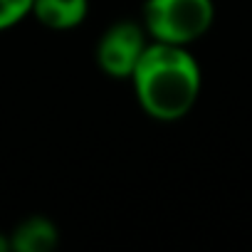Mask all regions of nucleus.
<instances>
[{"label": "nucleus", "instance_id": "nucleus-6", "mask_svg": "<svg viewBox=\"0 0 252 252\" xmlns=\"http://www.w3.org/2000/svg\"><path fill=\"white\" fill-rule=\"evenodd\" d=\"M32 10V0H0V32L23 23Z\"/></svg>", "mask_w": 252, "mask_h": 252}, {"label": "nucleus", "instance_id": "nucleus-2", "mask_svg": "<svg viewBox=\"0 0 252 252\" xmlns=\"http://www.w3.org/2000/svg\"><path fill=\"white\" fill-rule=\"evenodd\" d=\"M215 20L213 0H146L141 25L154 42L190 47Z\"/></svg>", "mask_w": 252, "mask_h": 252}, {"label": "nucleus", "instance_id": "nucleus-5", "mask_svg": "<svg viewBox=\"0 0 252 252\" xmlns=\"http://www.w3.org/2000/svg\"><path fill=\"white\" fill-rule=\"evenodd\" d=\"M89 13V0H32V10L47 30H74L87 20Z\"/></svg>", "mask_w": 252, "mask_h": 252}, {"label": "nucleus", "instance_id": "nucleus-1", "mask_svg": "<svg viewBox=\"0 0 252 252\" xmlns=\"http://www.w3.org/2000/svg\"><path fill=\"white\" fill-rule=\"evenodd\" d=\"M129 82L146 116L173 124L186 119L198 104L203 72L188 47L151 40Z\"/></svg>", "mask_w": 252, "mask_h": 252}, {"label": "nucleus", "instance_id": "nucleus-7", "mask_svg": "<svg viewBox=\"0 0 252 252\" xmlns=\"http://www.w3.org/2000/svg\"><path fill=\"white\" fill-rule=\"evenodd\" d=\"M0 252H10V235L0 232Z\"/></svg>", "mask_w": 252, "mask_h": 252}, {"label": "nucleus", "instance_id": "nucleus-4", "mask_svg": "<svg viewBox=\"0 0 252 252\" xmlns=\"http://www.w3.org/2000/svg\"><path fill=\"white\" fill-rule=\"evenodd\" d=\"M10 235V252H47L57 247L60 230L45 215H30L15 225Z\"/></svg>", "mask_w": 252, "mask_h": 252}, {"label": "nucleus", "instance_id": "nucleus-3", "mask_svg": "<svg viewBox=\"0 0 252 252\" xmlns=\"http://www.w3.org/2000/svg\"><path fill=\"white\" fill-rule=\"evenodd\" d=\"M149 42L151 40L141 23H134V20L114 23L101 32L96 42V50H94L96 64L111 79H129Z\"/></svg>", "mask_w": 252, "mask_h": 252}]
</instances>
